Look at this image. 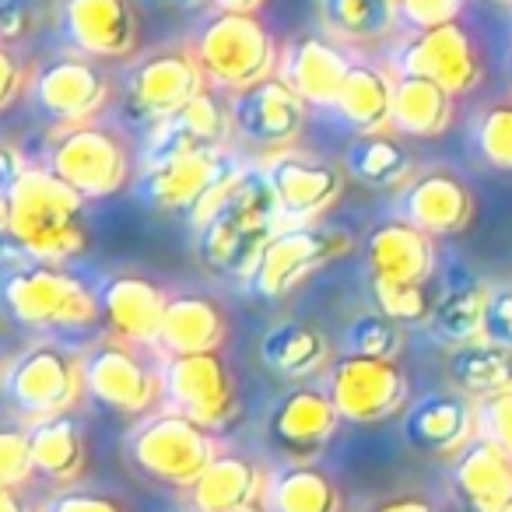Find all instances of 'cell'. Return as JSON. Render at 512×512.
I'll return each instance as SVG.
<instances>
[{
    "mask_svg": "<svg viewBox=\"0 0 512 512\" xmlns=\"http://www.w3.org/2000/svg\"><path fill=\"white\" fill-rule=\"evenodd\" d=\"M130 456L141 474L169 488H193L197 477L221 456L214 428L186 418L179 411H162L130 435Z\"/></svg>",
    "mask_w": 512,
    "mask_h": 512,
    "instance_id": "4",
    "label": "cell"
},
{
    "mask_svg": "<svg viewBox=\"0 0 512 512\" xmlns=\"http://www.w3.org/2000/svg\"><path fill=\"white\" fill-rule=\"evenodd\" d=\"M264 176L281 204V228L313 225L344 193V172L337 165L309 155H295L288 148L274 151Z\"/></svg>",
    "mask_w": 512,
    "mask_h": 512,
    "instance_id": "12",
    "label": "cell"
},
{
    "mask_svg": "<svg viewBox=\"0 0 512 512\" xmlns=\"http://www.w3.org/2000/svg\"><path fill=\"white\" fill-rule=\"evenodd\" d=\"M481 341L512 351V288L495 285L488 288V306H484V330Z\"/></svg>",
    "mask_w": 512,
    "mask_h": 512,
    "instance_id": "43",
    "label": "cell"
},
{
    "mask_svg": "<svg viewBox=\"0 0 512 512\" xmlns=\"http://www.w3.org/2000/svg\"><path fill=\"white\" fill-rule=\"evenodd\" d=\"M207 88V74L200 67L193 50H158L151 57H144L141 64L130 71L127 95L130 109L141 113L144 120H165V116L179 113L193 95H200Z\"/></svg>",
    "mask_w": 512,
    "mask_h": 512,
    "instance_id": "13",
    "label": "cell"
},
{
    "mask_svg": "<svg viewBox=\"0 0 512 512\" xmlns=\"http://www.w3.org/2000/svg\"><path fill=\"white\" fill-rule=\"evenodd\" d=\"M365 260H369V271L379 278L428 285V278L435 274V242L411 221H386L369 235Z\"/></svg>",
    "mask_w": 512,
    "mask_h": 512,
    "instance_id": "25",
    "label": "cell"
},
{
    "mask_svg": "<svg viewBox=\"0 0 512 512\" xmlns=\"http://www.w3.org/2000/svg\"><path fill=\"white\" fill-rule=\"evenodd\" d=\"M50 169L88 200L113 197L130 179V151L120 134L99 123H67L50 141Z\"/></svg>",
    "mask_w": 512,
    "mask_h": 512,
    "instance_id": "6",
    "label": "cell"
},
{
    "mask_svg": "<svg viewBox=\"0 0 512 512\" xmlns=\"http://www.w3.org/2000/svg\"><path fill=\"white\" fill-rule=\"evenodd\" d=\"M348 172L365 186H404L414 179V158L390 130L358 134L348 151Z\"/></svg>",
    "mask_w": 512,
    "mask_h": 512,
    "instance_id": "35",
    "label": "cell"
},
{
    "mask_svg": "<svg viewBox=\"0 0 512 512\" xmlns=\"http://www.w3.org/2000/svg\"><path fill=\"white\" fill-rule=\"evenodd\" d=\"M393 71L428 78L453 95H467L481 85V60L474 39L460 22L411 32L393 53Z\"/></svg>",
    "mask_w": 512,
    "mask_h": 512,
    "instance_id": "10",
    "label": "cell"
},
{
    "mask_svg": "<svg viewBox=\"0 0 512 512\" xmlns=\"http://www.w3.org/2000/svg\"><path fill=\"white\" fill-rule=\"evenodd\" d=\"M32 453H36V470L46 481L74 484L88 467V449L81 425L71 414H57V418L36 421L29 428Z\"/></svg>",
    "mask_w": 512,
    "mask_h": 512,
    "instance_id": "32",
    "label": "cell"
},
{
    "mask_svg": "<svg viewBox=\"0 0 512 512\" xmlns=\"http://www.w3.org/2000/svg\"><path fill=\"white\" fill-rule=\"evenodd\" d=\"M4 302H8L11 316L22 327H92L102 320V299L99 292L78 281L71 271L60 264H39L29 260L25 267L4 278Z\"/></svg>",
    "mask_w": 512,
    "mask_h": 512,
    "instance_id": "3",
    "label": "cell"
},
{
    "mask_svg": "<svg viewBox=\"0 0 512 512\" xmlns=\"http://www.w3.org/2000/svg\"><path fill=\"white\" fill-rule=\"evenodd\" d=\"M235 158L225 148H190L151 165L141 179V200L155 211H193Z\"/></svg>",
    "mask_w": 512,
    "mask_h": 512,
    "instance_id": "18",
    "label": "cell"
},
{
    "mask_svg": "<svg viewBox=\"0 0 512 512\" xmlns=\"http://www.w3.org/2000/svg\"><path fill=\"white\" fill-rule=\"evenodd\" d=\"M85 193L74 190L50 165H29L0 193V228L39 264H71L92 246L85 214Z\"/></svg>",
    "mask_w": 512,
    "mask_h": 512,
    "instance_id": "1",
    "label": "cell"
},
{
    "mask_svg": "<svg viewBox=\"0 0 512 512\" xmlns=\"http://www.w3.org/2000/svg\"><path fill=\"white\" fill-rule=\"evenodd\" d=\"M102 323H106L109 337L123 344H151L158 348V334H162L165 309H169L172 295L162 285L141 278V274H116L102 285Z\"/></svg>",
    "mask_w": 512,
    "mask_h": 512,
    "instance_id": "17",
    "label": "cell"
},
{
    "mask_svg": "<svg viewBox=\"0 0 512 512\" xmlns=\"http://www.w3.org/2000/svg\"><path fill=\"white\" fill-rule=\"evenodd\" d=\"M372 512H439V509L421 495H393L386 502H379Z\"/></svg>",
    "mask_w": 512,
    "mask_h": 512,
    "instance_id": "48",
    "label": "cell"
},
{
    "mask_svg": "<svg viewBox=\"0 0 512 512\" xmlns=\"http://www.w3.org/2000/svg\"><path fill=\"white\" fill-rule=\"evenodd\" d=\"M0 512H29L18 502V488H0Z\"/></svg>",
    "mask_w": 512,
    "mask_h": 512,
    "instance_id": "51",
    "label": "cell"
},
{
    "mask_svg": "<svg viewBox=\"0 0 512 512\" xmlns=\"http://www.w3.org/2000/svg\"><path fill=\"white\" fill-rule=\"evenodd\" d=\"M477 428L481 411H474L467 393H428L404 411V439L418 453L442 460L463 453L477 439Z\"/></svg>",
    "mask_w": 512,
    "mask_h": 512,
    "instance_id": "19",
    "label": "cell"
},
{
    "mask_svg": "<svg viewBox=\"0 0 512 512\" xmlns=\"http://www.w3.org/2000/svg\"><path fill=\"white\" fill-rule=\"evenodd\" d=\"M232 512H267L264 502H253V505H242V509H232Z\"/></svg>",
    "mask_w": 512,
    "mask_h": 512,
    "instance_id": "52",
    "label": "cell"
},
{
    "mask_svg": "<svg viewBox=\"0 0 512 512\" xmlns=\"http://www.w3.org/2000/svg\"><path fill=\"white\" fill-rule=\"evenodd\" d=\"M404 334L400 323L386 313H362L348 327V348L351 355H372V358H397Z\"/></svg>",
    "mask_w": 512,
    "mask_h": 512,
    "instance_id": "39",
    "label": "cell"
},
{
    "mask_svg": "<svg viewBox=\"0 0 512 512\" xmlns=\"http://www.w3.org/2000/svg\"><path fill=\"white\" fill-rule=\"evenodd\" d=\"M372 299H376L379 313H386L397 323H421L432 316L425 285H414V281H393L372 274Z\"/></svg>",
    "mask_w": 512,
    "mask_h": 512,
    "instance_id": "38",
    "label": "cell"
},
{
    "mask_svg": "<svg viewBox=\"0 0 512 512\" xmlns=\"http://www.w3.org/2000/svg\"><path fill=\"white\" fill-rule=\"evenodd\" d=\"M393 88L397 78L376 64H351L334 109L355 134H383L393 130Z\"/></svg>",
    "mask_w": 512,
    "mask_h": 512,
    "instance_id": "28",
    "label": "cell"
},
{
    "mask_svg": "<svg viewBox=\"0 0 512 512\" xmlns=\"http://www.w3.org/2000/svg\"><path fill=\"white\" fill-rule=\"evenodd\" d=\"M351 253V235L344 228L295 225L271 235L264 249V260L253 274V288L264 299H285L292 295L309 274L323 271L327 264Z\"/></svg>",
    "mask_w": 512,
    "mask_h": 512,
    "instance_id": "7",
    "label": "cell"
},
{
    "mask_svg": "<svg viewBox=\"0 0 512 512\" xmlns=\"http://www.w3.org/2000/svg\"><path fill=\"white\" fill-rule=\"evenodd\" d=\"M144 4H169V0H144Z\"/></svg>",
    "mask_w": 512,
    "mask_h": 512,
    "instance_id": "55",
    "label": "cell"
},
{
    "mask_svg": "<svg viewBox=\"0 0 512 512\" xmlns=\"http://www.w3.org/2000/svg\"><path fill=\"white\" fill-rule=\"evenodd\" d=\"M169 4H179V8H193V4H200V0H169Z\"/></svg>",
    "mask_w": 512,
    "mask_h": 512,
    "instance_id": "53",
    "label": "cell"
},
{
    "mask_svg": "<svg viewBox=\"0 0 512 512\" xmlns=\"http://www.w3.org/2000/svg\"><path fill=\"white\" fill-rule=\"evenodd\" d=\"M481 435L512 456V390L495 393L481 404Z\"/></svg>",
    "mask_w": 512,
    "mask_h": 512,
    "instance_id": "45",
    "label": "cell"
},
{
    "mask_svg": "<svg viewBox=\"0 0 512 512\" xmlns=\"http://www.w3.org/2000/svg\"><path fill=\"white\" fill-rule=\"evenodd\" d=\"M498 4H512V0H498Z\"/></svg>",
    "mask_w": 512,
    "mask_h": 512,
    "instance_id": "57",
    "label": "cell"
},
{
    "mask_svg": "<svg viewBox=\"0 0 512 512\" xmlns=\"http://www.w3.org/2000/svg\"><path fill=\"white\" fill-rule=\"evenodd\" d=\"M474 141L484 162L512 172V102H495L484 109L474 127Z\"/></svg>",
    "mask_w": 512,
    "mask_h": 512,
    "instance_id": "40",
    "label": "cell"
},
{
    "mask_svg": "<svg viewBox=\"0 0 512 512\" xmlns=\"http://www.w3.org/2000/svg\"><path fill=\"white\" fill-rule=\"evenodd\" d=\"M446 372L467 397H495L512 390V351L491 341H470L449 351Z\"/></svg>",
    "mask_w": 512,
    "mask_h": 512,
    "instance_id": "34",
    "label": "cell"
},
{
    "mask_svg": "<svg viewBox=\"0 0 512 512\" xmlns=\"http://www.w3.org/2000/svg\"><path fill=\"white\" fill-rule=\"evenodd\" d=\"M456 120V95L428 78L397 74L393 88V134L439 137Z\"/></svg>",
    "mask_w": 512,
    "mask_h": 512,
    "instance_id": "29",
    "label": "cell"
},
{
    "mask_svg": "<svg viewBox=\"0 0 512 512\" xmlns=\"http://www.w3.org/2000/svg\"><path fill=\"white\" fill-rule=\"evenodd\" d=\"M267 512H344V495L320 467L295 463L267 477Z\"/></svg>",
    "mask_w": 512,
    "mask_h": 512,
    "instance_id": "33",
    "label": "cell"
},
{
    "mask_svg": "<svg viewBox=\"0 0 512 512\" xmlns=\"http://www.w3.org/2000/svg\"><path fill=\"white\" fill-rule=\"evenodd\" d=\"M29 29H32V11L25 8L22 0H8L4 11H0V36L11 43V39L25 36Z\"/></svg>",
    "mask_w": 512,
    "mask_h": 512,
    "instance_id": "47",
    "label": "cell"
},
{
    "mask_svg": "<svg viewBox=\"0 0 512 512\" xmlns=\"http://www.w3.org/2000/svg\"><path fill=\"white\" fill-rule=\"evenodd\" d=\"M453 488L470 512H502L512 502V456L488 435H477L453 456Z\"/></svg>",
    "mask_w": 512,
    "mask_h": 512,
    "instance_id": "23",
    "label": "cell"
},
{
    "mask_svg": "<svg viewBox=\"0 0 512 512\" xmlns=\"http://www.w3.org/2000/svg\"><path fill=\"white\" fill-rule=\"evenodd\" d=\"M25 85V67L22 60L15 57V50H0V106L8 109L11 102L18 99V92H22Z\"/></svg>",
    "mask_w": 512,
    "mask_h": 512,
    "instance_id": "46",
    "label": "cell"
},
{
    "mask_svg": "<svg viewBox=\"0 0 512 512\" xmlns=\"http://www.w3.org/2000/svg\"><path fill=\"white\" fill-rule=\"evenodd\" d=\"M25 169H29V158H25L15 144H4V148H0V179L11 183V179H18Z\"/></svg>",
    "mask_w": 512,
    "mask_h": 512,
    "instance_id": "49",
    "label": "cell"
},
{
    "mask_svg": "<svg viewBox=\"0 0 512 512\" xmlns=\"http://www.w3.org/2000/svg\"><path fill=\"white\" fill-rule=\"evenodd\" d=\"M267 477L256 463L242 460V456L221 453L204 474L197 477V484L190 488L193 505H200L204 512H232L242 505L264 502Z\"/></svg>",
    "mask_w": 512,
    "mask_h": 512,
    "instance_id": "31",
    "label": "cell"
},
{
    "mask_svg": "<svg viewBox=\"0 0 512 512\" xmlns=\"http://www.w3.org/2000/svg\"><path fill=\"white\" fill-rule=\"evenodd\" d=\"M214 8L218 11H260L264 8V0H214Z\"/></svg>",
    "mask_w": 512,
    "mask_h": 512,
    "instance_id": "50",
    "label": "cell"
},
{
    "mask_svg": "<svg viewBox=\"0 0 512 512\" xmlns=\"http://www.w3.org/2000/svg\"><path fill=\"white\" fill-rule=\"evenodd\" d=\"M162 397L172 411L200 421L207 428L228 425L235 414V379L221 351L169 355L162 365Z\"/></svg>",
    "mask_w": 512,
    "mask_h": 512,
    "instance_id": "9",
    "label": "cell"
},
{
    "mask_svg": "<svg viewBox=\"0 0 512 512\" xmlns=\"http://www.w3.org/2000/svg\"><path fill=\"white\" fill-rule=\"evenodd\" d=\"M64 39L92 60H123L137 50V11L130 0H64Z\"/></svg>",
    "mask_w": 512,
    "mask_h": 512,
    "instance_id": "16",
    "label": "cell"
},
{
    "mask_svg": "<svg viewBox=\"0 0 512 512\" xmlns=\"http://www.w3.org/2000/svg\"><path fill=\"white\" fill-rule=\"evenodd\" d=\"M502 512H512V502H509V505H505V509H502Z\"/></svg>",
    "mask_w": 512,
    "mask_h": 512,
    "instance_id": "56",
    "label": "cell"
},
{
    "mask_svg": "<svg viewBox=\"0 0 512 512\" xmlns=\"http://www.w3.org/2000/svg\"><path fill=\"white\" fill-rule=\"evenodd\" d=\"M232 134H235L232 102H225L211 88H204L179 113L155 123L148 141V169L172 155H183L190 148H225V141Z\"/></svg>",
    "mask_w": 512,
    "mask_h": 512,
    "instance_id": "21",
    "label": "cell"
},
{
    "mask_svg": "<svg viewBox=\"0 0 512 512\" xmlns=\"http://www.w3.org/2000/svg\"><path fill=\"white\" fill-rule=\"evenodd\" d=\"M85 393V365L57 344H32L4 365V397L32 425L71 407Z\"/></svg>",
    "mask_w": 512,
    "mask_h": 512,
    "instance_id": "5",
    "label": "cell"
},
{
    "mask_svg": "<svg viewBox=\"0 0 512 512\" xmlns=\"http://www.w3.org/2000/svg\"><path fill=\"white\" fill-rule=\"evenodd\" d=\"M32 99L53 123H88L109 102V78L92 57H57L32 78Z\"/></svg>",
    "mask_w": 512,
    "mask_h": 512,
    "instance_id": "15",
    "label": "cell"
},
{
    "mask_svg": "<svg viewBox=\"0 0 512 512\" xmlns=\"http://www.w3.org/2000/svg\"><path fill=\"white\" fill-rule=\"evenodd\" d=\"M400 211L404 221H411L432 239H449V235H463L474 221V193L449 169L421 172L404 186Z\"/></svg>",
    "mask_w": 512,
    "mask_h": 512,
    "instance_id": "20",
    "label": "cell"
},
{
    "mask_svg": "<svg viewBox=\"0 0 512 512\" xmlns=\"http://www.w3.org/2000/svg\"><path fill=\"white\" fill-rule=\"evenodd\" d=\"M484 306H488V288H453L432 306L428 323L439 341L460 348V344L481 341Z\"/></svg>",
    "mask_w": 512,
    "mask_h": 512,
    "instance_id": "37",
    "label": "cell"
},
{
    "mask_svg": "<svg viewBox=\"0 0 512 512\" xmlns=\"http://www.w3.org/2000/svg\"><path fill=\"white\" fill-rule=\"evenodd\" d=\"M463 4H467V0H397L400 25H407L411 32L449 25L460 18Z\"/></svg>",
    "mask_w": 512,
    "mask_h": 512,
    "instance_id": "42",
    "label": "cell"
},
{
    "mask_svg": "<svg viewBox=\"0 0 512 512\" xmlns=\"http://www.w3.org/2000/svg\"><path fill=\"white\" fill-rule=\"evenodd\" d=\"M337 421H341V411H337L330 393L316 390V386H299L288 397H281L278 407H274L271 439L285 453L309 456L334 439Z\"/></svg>",
    "mask_w": 512,
    "mask_h": 512,
    "instance_id": "24",
    "label": "cell"
},
{
    "mask_svg": "<svg viewBox=\"0 0 512 512\" xmlns=\"http://www.w3.org/2000/svg\"><path fill=\"white\" fill-rule=\"evenodd\" d=\"M351 64H355V60L341 50V43H334V39H327V36H316V32H306V36L292 39V43L285 46L278 74L309 102V106L334 109Z\"/></svg>",
    "mask_w": 512,
    "mask_h": 512,
    "instance_id": "22",
    "label": "cell"
},
{
    "mask_svg": "<svg viewBox=\"0 0 512 512\" xmlns=\"http://www.w3.org/2000/svg\"><path fill=\"white\" fill-rule=\"evenodd\" d=\"M235 134L260 151H285L302 134L309 102L288 85L281 74L256 81V85L232 92Z\"/></svg>",
    "mask_w": 512,
    "mask_h": 512,
    "instance_id": "11",
    "label": "cell"
},
{
    "mask_svg": "<svg viewBox=\"0 0 512 512\" xmlns=\"http://www.w3.org/2000/svg\"><path fill=\"white\" fill-rule=\"evenodd\" d=\"M179 512H204L200 505H186V509H179Z\"/></svg>",
    "mask_w": 512,
    "mask_h": 512,
    "instance_id": "54",
    "label": "cell"
},
{
    "mask_svg": "<svg viewBox=\"0 0 512 512\" xmlns=\"http://www.w3.org/2000/svg\"><path fill=\"white\" fill-rule=\"evenodd\" d=\"M407 376L397 358H372V355H344L330 369V397H334L341 418L355 425L393 418L407 411Z\"/></svg>",
    "mask_w": 512,
    "mask_h": 512,
    "instance_id": "8",
    "label": "cell"
},
{
    "mask_svg": "<svg viewBox=\"0 0 512 512\" xmlns=\"http://www.w3.org/2000/svg\"><path fill=\"white\" fill-rule=\"evenodd\" d=\"M225 337L228 316L218 302L197 292H179L165 309L158 348L165 355H200V351H221Z\"/></svg>",
    "mask_w": 512,
    "mask_h": 512,
    "instance_id": "26",
    "label": "cell"
},
{
    "mask_svg": "<svg viewBox=\"0 0 512 512\" xmlns=\"http://www.w3.org/2000/svg\"><path fill=\"white\" fill-rule=\"evenodd\" d=\"M320 18L344 43H376L390 36L400 11L397 0H320Z\"/></svg>",
    "mask_w": 512,
    "mask_h": 512,
    "instance_id": "36",
    "label": "cell"
},
{
    "mask_svg": "<svg viewBox=\"0 0 512 512\" xmlns=\"http://www.w3.org/2000/svg\"><path fill=\"white\" fill-rule=\"evenodd\" d=\"M274 232H249L235 214L221 211L197 232V253L207 271H225L235 278L253 281L256 267L264 260V249Z\"/></svg>",
    "mask_w": 512,
    "mask_h": 512,
    "instance_id": "27",
    "label": "cell"
},
{
    "mask_svg": "<svg viewBox=\"0 0 512 512\" xmlns=\"http://www.w3.org/2000/svg\"><path fill=\"white\" fill-rule=\"evenodd\" d=\"M85 390L109 411L144 414L162 393V372L151 369L134 344L109 337L85 358Z\"/></svg>",
    "mask_w": 512,
    "mask_h": 512,
    "instance_id": "14",
    "label": "cell"
},
{
    "mask_svg": "<svg viewBox=\"0 0 512 512\" xmlns=\"http://www.w3.org/2000/svg\"><path fill=\"white\" fill-rule=\"evenodd\" d=\"M36 470V453H32L29 432H0V488H22L32 481Z\"/></svg>",
    "mask_w": 512,
    "mask_h": 512,
    "instance_id": "41",
    "label": "cell"
},
{
    "mask_svg": "<svg viewBox=\"0 0 512 512\" xmlns=\"http://www.w3.org/2000/svg\"><path fill=\"white\" fill-rule=\"evenodd\" d=\"M207 85L242 92L278 71V43L256 11H218L193 43Z\"/></svg>",
    "mask_w": 512,
    "mask_h": 512,
    "instance_id": "2",
    "label": "cell"
},
{
    "mask_svg": "<svg viewBox=\"0 0 512 512\" xmlns=\"http://www.w3.org/2000/svg\"><path fill=\"white\" fill-rule=\"evenodd\" d=\"M39 512H130V509L120 498L102 495V491L71 488V491H57L53 498H46Z\"/></svg>",
    "mask_w": 512,
    "mask_h": 512,
    "instance_id": "44",
    "label": "cell"
},
{
    "mask_svg": "<svg viewBox=\"0 0 512 512\" xmlns=\"http://www.w3.org/2000/svg\"><path fill=\"white\" fill-rule=\"evenodd\" d=\"M260 358L281 379H309L330 365V341L320 327L285 320L271 327L260 341Z\"/></svg>",
    "mask_w": 512,
    "mask_h": 512,
    "instance_id": "30",
    "label": "cell"
}]
</instances>
